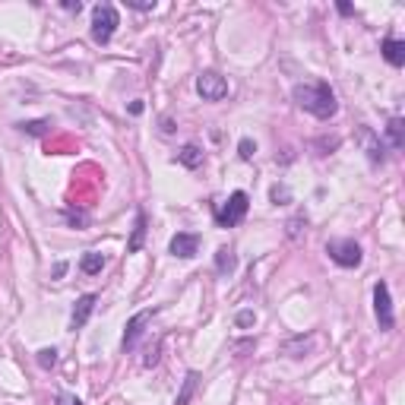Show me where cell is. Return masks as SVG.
I'll list each match as a JSON object with an SVG mask.
<instances>
[{
  "label": "cell",
  "instance_id": "1",
  "mask_svg": "<svg viewBox=\"0 0 405 405\" xmlns=\"http://www.w3.org/2000/svg\"><path fill=\"white\" fill-rule=\"evenodd\" d=\"M291 98L298 102V108H304L307 114H314L316 121H330V117H336V111H339L336 92H333L326 83H298L295 89H291Z\"/></svg>",
  "mask_w": 405,
  "mask_h": 405
},
{
  "label": "cell",
  "instance_id": "2",
  "mask_svg": "<svg viewBox=\"0 0 405 405\" xmlns=\"http://www.w3.org/2000/svg\"><path fill=\"white\" fill-rule=\"evenodd\" d=\"M117 26H121V16H117V10L111 3H98L92 10V42L95 45H108L114 38Z\"/></svg>",
  "mask_w": 405,
  "mask_h": 405
},
{
  "label": "cell",
  "instance_id": "3",
  "mask_svg": "<svg viewBox=\"0 0 405 405\" xmlns=\"http://www.w3.org/2000/svg\"><path fill=\"white\" fill-rule=\"evenodd\" d=\"M326 254H330V260L336 263V266H342V269H355V266H361V260H364L361 244L351 240V238L326 240Z\"/></svg>",
  "mask_w": 405,
  "mask_h": 405
},
{
  "label": "cell",
  "instance_id": "4",
  "mask_svg": "<svg viewBox=\"0 0 405 405\" xmlns=\"http://www.w3.org/2000/svg\"><path fill=\"white\" fill-rule=\"evenodd\" d=\"M247 209H250V197L244 190H234L231 197H228L225 203L215 209V222H219L222 228L240 225V222H244V215H247Z\"/></svg>",
  "mask_w": 405,
  "mask_h": 405
},
{
  "label": "cell",
  "instance_id": "5",
  "mask_svg": "<svg viewBox=\"0 0 405 405\" xmlns=\"http://www.w3.org/2000/svg\"><path fill=\"white\" fill-rule=\"evenodd\" d=\"M197 92L203 102H222L228 95V79L215 70H206V73L197 76Z\"/></svg>",
  "mask_w": 405,
  "mask_h": 405
},
{
  "label": "cell",
  "instance_id": "6",
  "mask_svg": "<svg viewBox=\"0 0 405 405\" xmlns=\"http://www.w3.org/2000/svg\"><path fill=\"white\" fill-rule=\"evenodd\" d=\"M374 314H377V323L383 333H390L392 326H396L392 298H390V285H386V282H377V285H374Z\"/></svg>",
  "mask_w": 405,
  "mask_h": 405
},
{
  "label": "cell",
  "instance_id": "7",
  "mask_svg": "<svg viewBox=\"0 0 405 405\" xmlns=\"http://www.w3.org/2000/svg\"><path fill=\"white\" fill-rule=\"evenodd\" d=\"M155 316V310L152 307H146V310H139V314H133L130 320H127V326H124V351H130V349H137V342L143 339V333H146V323Z\"/></svg>",
  "mask_w": 405,
  "mask_h": 405
},
{
  "label": "cell",
  "instance_id": "8",
  "mask_svg": "<svg viewBox=\"0 0 405 405\" xmlns=\"http://www.w3.org/2000/svg\"><path fill=\"white\" fill-rule=\"evenodd\" d=\"M168 250H171V257L190 260V257H197V250H199V234L197 231H178L171 238V244H168Z\"/></svg>",
  "mask_w": 405,
  "mask_h": 405
},
{
  "label": "cell",
  "instance_id": "9",
  "mask_svg": "<svg viewBox=\"0 0 405 405\" xmlns=\"http://www.w3.org/2000/svg\"><path fill=\"white\" fill-rule=\"evenodd\" d=\"M358 143H361V149L367 152L371 165H380V162H383V143H380V137L371 130V127H358Z\"/></svg>",
  "mask_w": 405,
  "mask_h": 405
},
{
  "label": "cell",
  "instance_id": "10",
  "mask_svg": "<svg viewBox=\"0 0 405 405\" xmlns=\"http://www.w3.org/2000/svg\"><path fill=\"white\" fill-rule=\"evenodd\" d=\"M95 295H83L76 298V307H73V316H70V330H79V326H86L92 316V310H95Z\"/></svg>",
  "mask_w": 405,
  "mask_h": 405
},
{
  "label": "cell",
  "instance_id": "11",
  "mask_svg": "<svg viewBox=\"0 0 405 405\" xmlns=\"http://www.w3.org/2000/svg\"><path fill=\"white\" fill-rule=\"evenodd\" d=\"M380 54H383L386 63H392V67H402V63H405V42H399V38H383V45H380Z\"/></svg>",
  "mask_w": 405,
  "mask_h": 405
},
{
  "label": "cell",
  "instance_id": "12",
  "mask_svg": "<svg viewBox=\"0 0 405 405\" xmlns=\"http://www.w3.org/2000/svg\"><path fill=\"white\" fill-rule=\"evenodd\" d=\"M143 240H146V213L137 209V222H133L130 240H127V254H137V250L143 247Z\"/></svg>",
  "mask_w": 405,
  "mask_h": 405
},
{
  "label": "cell",
  "instance_id": "13",
  "mask_svg": "<svg viewBox=\"0 0 405 405\" xmlns=\"http://www.w3.org/2000/svg\"><path fill=\"white\" fill-rule=\"evenodd\" d=\"M215 269H219V275H231L234 269H238V257H234V250H228V247L215 250Z\"/></svg>",
  "mask_w": 405,
  "mask_h": 405
},
{
  "label": "cell",
  "instance_id": "14",
  "mask_svg": "<svg viewBox=\"0 0 405 405\" xmlns=\"http://www.w3.org/2000/svg\"><path fill=\"white\" fill-rule=\"evenodd\" d=\"M178 162L184 168H199V165H203V149H199L197 143H187L184 149L178 152Z\"/></svg>",
  "mask_w": 405,
  "mask_h": 405
},
{
  "label": "cell",
  "instance_id": "15",
  "mask_svg": "<svg viewBox=\"0 0 405 405\" xmlns=\"http://www.w3.org/2000/svg\"><path fill=\"white\" fill-rule=\"evenodd\" d=\"M386 139H390L392 149H402V146H405V124H402V117H392L390 124H386Z\"/></svg>",
  "mask_w": 405,
  "mask_h": 405
},
{
  "label": "cell",
  "instance_id": "16",
  "mask_svg": "<svg viewBox=\"0 0 405 405\" xmlns=\"http://www.w3.org/2000/svg\"><path fill=\"white\" fill-rule=\"evenodd\" d=\"M79 269H83L86 275H98L105 269V257L95 254V250H89V254H83V260H79Z\"/></svg>",
  "mask_w": 405,
  "mask_h": 405
},
{
  "label": "cell",
  "instance_id": "17",
  "mask_svg": "<svg viewBox=\"0 0 405 405\" xmlns=\"http://www.w3.org/2000/svg\"><path fill=\"white\" fill-rule=\"evenodd\" d=\"M197 383H199V374L190 371L184 377V386H181V392H178V399H174V405H187V402H190V396L197 392Z\"/></svg>",
  "mask_w": 405,
  "mask_h": 405
},
{
  "label": "cell",
  "instance_id": "18",
  "mask_svg": "<svg viewBox=\"0 0 405 405\" xmlns=\"http://www.w3.org/2000/svg\"><path fill=\"white\" fill-rule=\"evenodd\" d=\"M22 133H29V137H45V133L51 130V121L48 117H38V121H29V124H20Z\"/></svg>",
  "mask_w": 405,
  "mask_h": 405
},
{
  "label": "cell",
  "instance_id": "19",
  "mask_svg": "<svg viewBox=\"0 0 405 405\" xmlns=\"http://www.w3.org/2000/svg\"><path fill=\"white\" fill-rule=\"evenodd\" d=\"M339 146H342V139H339V137H320V139H314L316 155H330V152L339 149Z\"/></svg>",
  "mask_w": 405,
  "mask_h": 405
},
{
  "label": "cell",
  "instance_id": "20",
  "mask_svg": "<svg viewBox=\"0 0 405 405\" xmlns=\"http://www.w3.org/2000/svg\"><path fill=\"white\" fill-rule=\"evenodd\" d=\"M314 345V339H295V342H289L285 345V355H291V358H304V351Z\"/></svg>",
  "mask_w": 405,
  "mask_h": 405
},
{
  "label": "cell",
  "instance_id": "21",
  "mask_svg": "<svg viewBox=\"0 0 405 405\" xmlns=\"http://www.w3.org/2000/svg\"><path fill=\"white\" fill-rule=\"evenodd\" d=\"M38 367H45V371L57 367V349H42V351H38Z\"/></svg>",
  "mask_w": 405,
  "mask_h": 405
},
{
  "label": "cell",
  "instance_id": "22",
  "mask_svg": "<svg viewBox=\"0 0 405 405\" xmlns=\"http://www.w3.org/2000/svg\"><path fill=\"white\" fill-rule=\"evenodd\" d=\"M285 228H289V238H298V234H301V228H307V215H295V219H289L285 222Z\"/></svg>",
  "mask_w": 405,
  "mask_h": 405
},
{
  "label": "cell",
  "instance_id": "23",
  "mask_svg": "<svg viewBox=\"0 0 405 405\" xmlns=\"http://www.w3.org/2000/svg\"><path fill=\"white\" fill-rule=\"evenodd\" d=\"M254 152H257L254 139H247V137H244V139H240V143H238V155L244 158V162H250V158H254Z\"/></svg>",
  "mask_w": 405,
  "mask_h": 405
},
{
  "label": "cell",
  "instance_id": "24",
  "mask_svg": "<svg viewBox=\"0 0 405 405\" xmlns=\"http://www.w3.org/2000/svg\"><path fill=\"white\" fill-rule=\"evenodd\" d=\"M269 197H273V203H275V206H285V203H289V199H291V197H289V187H285V184H282V187L275 184Z\"/></svg>",
  "mask_w": 405,
  "mask_h": 405
},
{
  "label": "cell",
  "instance_id": "25",
  "mask_svg": "<svg viewBox=\"0 0 405 405\" xmlns=\"http://www.w3.org/2000/svg\"><path fill=\"white\" fill-rule=\"evenodd\" d=\"M234 323H238L240 330H247V326H254V323H257V314H254V310H240V314L234 316Z\"/></svg>",
  "mask_w": 405,
  "mask_h": 405
},
{
  "label": "cell",
  "instance_id": "26",
  "mask_svg": "<svg viewBox=\"0 0 405 405\" xmlns=\"http://www.w3.org/2000/svg\"><path fill=\"white\" fill-rule=\"evenodd\" d=\"M127 7L143 13V10H155V0H127Z\"/></svg>",
  "mask_w": 405,
  "mask_h": 405
},
{
  "label": "cell",
  "instance_id": "27",
  "mask_svg": "<svg viewBox=\"0 0 405 405\" xmlns=\"http://www.w3.org/2000/svg\"><path fill=\"white\" fill-rule=\"evenodd\" d=\"M158 351H162V345H155V349H152L149 355L143 358V367H152V364H158Z\"/></svg>",
  "mask_w": 405,
  "mask_h": 405
},
{
  "label": "cell",
  "instance_id": "28",
  "mask_svg": "<svg viewBox=\"0 0 405 405\" xmlns=\"http://www.w3.org/2000/svg\"><path fill=\"white\" fill-rule=\"evenodd\" d=\"M57 405H83V402L76 396H70V392H61V396H57Z\"/></svg>",
  "mask_w": 405,
  "mask_h": 405
},
{
  "label": "cell",
  "instance_id": "29",
  "mask_svg": "<svg viewBox=\"0 0 405 405\" xmlns=\"http://www.w3.org/2000/svg\"><path fill=\"white\" fill-rule=\"evenodd\" d=\"M63 10H70V13H79V10H83V3H79V0H63Z\"/></svg>",
  "mask_w": 405,
  "mask_h": 405
},
{
  "label": "cell",
  "instance_id": "30",
  "mask_svg": "<svg viewBox=\"0 0 405 405\" xmlns=\"http://www.w3.org/2000/svg\"><path fill=\"white\" fill-rule=\"evenodd\" d=\"M162 133H174V121H171V117H162Z\"/></svg>",
  "mask_w": 405,
  "mask_h": 405
},
{
  "label": "cell",
  "instance_id": "31",
  "mask_svg": "<svg viewBox=\"0 0 405 405\" xmlns=\"http://www.w3.org/2000/svg\"><path fill=\"white\" fill-rule=\"evenodd\" d=\"M63 273H67V263H57V266H54V279H61Z\"/></svg>",
  "mask_w": 405,
  "mask_h": 405
},
{
  "label": "cell",
  "instance_id": "32",
  "mask_svg": "<svg viewBox=\"0 0 405 405\" xmlns=\"http://www.w3.org/2000/svg\"><path fill=\"white\" fill-rule=\"evenodd\" d=\"M130 114H143V102H133L130 105Z\"/></svg>",
  "mask_w": 405,
  "mask_h": 405
}]
</instances>
